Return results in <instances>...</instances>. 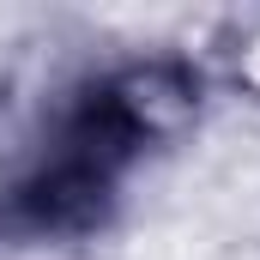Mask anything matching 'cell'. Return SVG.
I'll return each instance as SVG.
<instances>
[{
	"mask_svg": "<svg viewBox=\"0 0 260 260\" xmlns=\"http://www.w3.org/2000/svg\"><path fill=\"white\" fill-rule=\"evenodd\" d=\"M200 97L206 85L182 55L91 73L0 188V230L12 242H73L103 230L127 182L194 127Z\"/></svg>",
	"mask_w": 260,
	"mask_h": 260,
	"instance_id": "1",
	"label": "cell"
}]
</instances>
